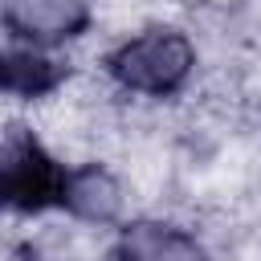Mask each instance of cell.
<instances>
[{
    "label": "cell",
    "instance_id": "obj_1",
    "mask_svg": "<svg viewBox=\"0 0 261 261\" xmlns=\"http://www.w3.org/2000/svg\"><path fill=\"white\" fill-rule=\"evenodd\" d=\"M69 171L24 130L8 126L4 151H0V192L8 208L16 212H45L53 204L69 200Z\"/></svg>",
    "mask_w": 261,
    "mask_h": 261
},
{
    "label": "cell",
    "instance_id": "obj_2",
    "mask_svg": "<svg viewBox=\"0 0 261 261\" xmlns=\"http://www.w3.org/2000/svg\"><path fill=\"white\" fill-rule=\"evenodd\" d=\"M106 65L118 86L163 98L184 86V77L192 69V45H188V37H179L171 29H155V33L126 41L122 49H114Z\"/></svg>",
    "mask_w": 261,
    "mask_h": 261
},
{
    "label": "cell",
    "instance_id": "obj_3",
    "mask_svg": "<svg viewBox=\"0 0 261 261\" xmlns=\"http://www.w3.org/2000/svg\"><path fill=\"white\" fill-rule=\"evenodd\" d=\"M90 20L86 0H4V24L24 41H61L77 37Z\"/></svg>",
    "mask_w": 261,
    "mask_h": 261
},
{
    "label": "cell",
    "instance_id": "obj_4",
    "mask_svg": "<svg viewBox=\"0 0 261 261\" xmlns=\"http://www.w3.org/2000/svg\"><path fill=\"white\" fill-rule=\"evenodd\" d=\"M110 261H204V249L171 224H135L110 249Z\"/></svg>",
    "mask_w": 261,
    "mask_h": 261
},
{
    "label": "cell",
    "instance_id": "obj_5",
    "mask_svg": "<svg viewBox=\"0 0 261 261\" xmlns=\"http://www.w3.org/2000/svg\"><path fill=\"white\" fill-rule=\"evenodd\" d=\"M61 77H65V65L41 57L37 49H16V45L4 49V90H8V94L41 98V94H49Z\"/></svg>",
    "mask_w": 261,
    "mask_h": 261
},
{
    "label": "cell",
    "instance_id": "obj_6",
    "mask_svg": "<svg viewBox=\"0 0 261 261\" xmlns=\"http://www.w3.org/2000/svg\"><path fill=\"white\" fill-rule=\"evenodd\" d=\"M73 212H82V216H90V220H106V216H114V208H118V188H114V179L106 175V171H98V167H86V171H73V179H69V200H65Z\"/></svg>",
    "mask_w": 261,
    "mask_h": 261
}]
</instances>
